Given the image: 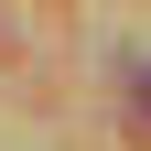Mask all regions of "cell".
<instances>
[{
	"label": "cell",
	"instance_id": "obj_1",
	"mask_svg": "<svg viewBox=\"0 0 151 151\" xmlns=\"http://www.w3.org/2000/svg\"><path fill=\"white\" fill-rule=\"evenodd\" d=\"M129 129H151V76H140V97H129Z\"/></svg>",
	"mask_w": 151,
	"mask_h": 151
}]
</instances>
